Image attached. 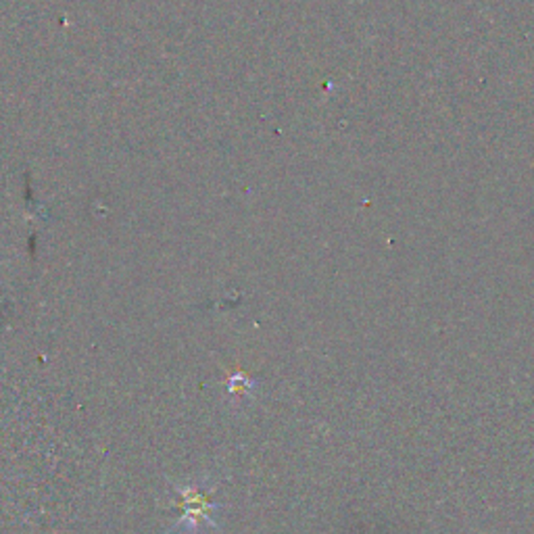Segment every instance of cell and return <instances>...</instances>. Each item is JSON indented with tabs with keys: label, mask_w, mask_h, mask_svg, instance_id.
I'll list each match as a JSON object with an SVG mask.
<instances>
[{
	"label": "cell",
	"mask_w": 534,
	"mask_h": 534,
	"mask_svg": "<svg viewBox=\"0 0 534 534\" xmlns=\"http://www.w3.org/2000/svg\"><path fill=\"white\" fill-rule=\"evenodd\" d=\"M226 389H228V397L242 401V398L253 395L257 389V381H253V378H249L244 374H232V376H228Z\"/></svg>",
	"instance_id": "7a4b0ae2"
},
{
	"label": "cell",
	"mask_w": 534,
	"mask_h": 534,
	"mask_svg": "<svg viewBox=\"0 0 534 534\" xmlns=\"http://www.w3.org/2000/svg\"><path fill=\"white\" fill-rule=\"evenodd\" d=\"M214 493L215 485L209 478L188 480L173 486L179 518L170 534H205L220 529L217 513L222 512V503L214 499Z\"/></svg>",
	"instance_id": "6da1fadb"
}]
</instances>
